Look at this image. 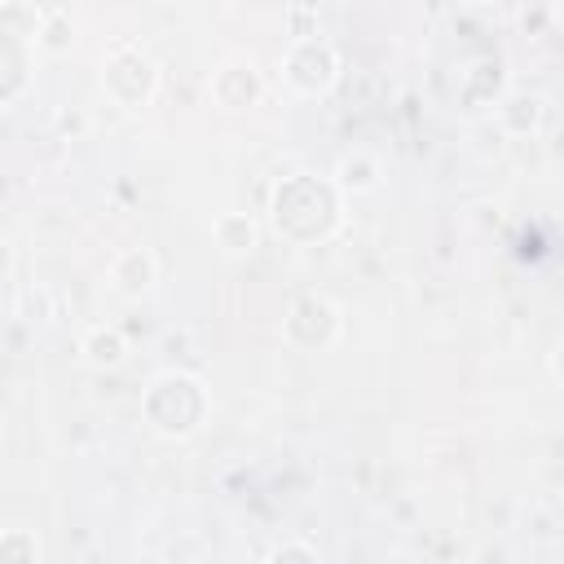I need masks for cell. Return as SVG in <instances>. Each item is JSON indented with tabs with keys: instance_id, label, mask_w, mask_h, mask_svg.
Returning <instances> with one entry per match:
<instances>
[{
	"instance_id": "obj_7",
	"label": "cell",
	"mask_w": 564,
	"mask_h": 564,
	"mask_svg": "<svg viewBox=\"0 0 564 564\" xmlns=\"http://www.w3.org/2000/svg\"><path fill=\"white\" fill-rule=\"evenodd\" d=\"M106 282H110V291H119L128 300H141L159 282V256L150 247H123V251H115V260L106 269Z\"/></svg>"
},
{
	"instance_id": "obj_11",
	"label": "cell",
	"mask_w": 564,
	"mask_h": 564,
	"mask_svg": "<svg viewBox=\"0 0 564 564\" xmlns=\"http://www.w3.org/2000/svg\"><path fill=\"white\" fill-rule=\"evenodd\" d=\"M79 352H84V361H88L93 370H119V366L128 361L132 344H128L123 326H110V322H101V326H93V330L84 335Z\"/></svg>"
},
{
	"instance_id": "obj_2",
	"label": "cell",
	"mask_w": 564,
	"mask_h": 564,
	"mask_svg": "<svg viewBox=\"0 0 564 564\" xmlns=\"http://www.w3.org/2000/svg\"><path fill=\"white\" fill-rule=\"evenodd\" d=\"M212 414V392L194 370H163L141 392V419L167 441L194 436Z\"/></svg>"
},
{
	"instance_id": "obj_6",
	"label": "cell",
	"mask_w": 564,
	"mask_h": 564,
	"mask_svg": "<svg viewBox=\"0 0 564 564\" xmlns=\"http://www.w3.org/2000/svg\"><path fill=\"white\" fill-rule=\"evenodd\" d=\"M207 93H212V101L220 110H247V106H256L264 97V75H260V66L251 57H229V62H220L212 70Z\"/></svg>"
},
{
	"instance_id": "obj_5",
	"label": "cell",
	"mask_w": 564,
	"mask_h": 564,
	"mask_svg": "<svg viewBox=\"0 0 564 564\" xmlns=\"http://www.w3.org/2000/svg\"><path fill=\"white\" fill-rule=\"evenodd\" d=\"M344 335V313L335 300L308 291V295H295L291 308L282 313V339L295 348V352H326L335 348Z\"/></svg>"
},
{
	"instance_id": "obj_18",
	"label": "cell",
	"mask_w": 564,
	"mask_h": 564,
	"mask_svg": "<svg viewBox=\"0 0 564 564\" xmlns=\"http://www.w3.org/2000/svg\"><path fill=\"white\" fill-rule=\"evenodd\" d=\"M26 304L35 308V322H53V291H48V286H35V291L26 295Z\"/></svg>"
},
{
	"instance_id": "obj_12",
	"label": "cell",
	"mask_w": 564,
	"mask_h": 564,
	"mask_svg": "<svg viewBox=\"0 0 564 564\" xmlns=\"http://www.w3.org/2000/svg\"><path fill=\"white\" fill-rule=\"evenodd\" d=\"M212 238L225 256H251L260 247V220L251 212H220L212 220Z\"/></svg>"
},
{
	"instance_id": "obj_16",
	"label": "cell",
	"mask_w": 564,
	"mask_h": 564,
	"mask_svg": "<svg viewBox=\"0 0 564 564\" xmlns=\"http://www.w3.org/2000/svg\"><path fill=\"white\" fill-rule=\"evenodd\" d=\"M264 564H322V560H317V551H313L308 542L286 538V542H278V546L264 555Z\"/></svg>"
},
{
	"instance_id": "obj_10",
	"label": "cell",
	"mask_w": 564,
	"mask_h": 564,
	"mask_svg": "<svg viewBox=\"0 0 564 564\" xmlns=\"http://www.w3.org/2000/svg\"><path fill=\"white\" fill-rule=\"evenodd\" d=\"M494 110H498V128L507 137H538V128L546 119V101L538 93H507Z\"/></svg>"
},
{
	"instance_id": "obj_14",
	"label": "cell",
	"mask_w": 564,
	"mask_h": 564,
	"mask_svg": "<svg viewBox=\"0 0 564 564\" xmlns=\"http://www.w3.org/2000/svg\"><path fill=\"white\" fill-rule=\"evenodd\" d=\"M70 44H75V18H70V9H44L40 31H35V48L62 57V53H70Z\"/></svg>"
},
{
	"instance_id": "obj_4",
	"label": "cell",
	"mask_w": 564,
	"mask_h": 564,
	"mask_svg": "<svg viewBox=\"0 0 564 564\" xmlns=\"http://www.w3.org/2000/svg\"><path fill=\"white\" fill-rule=\"evenodd\" d=\"M101 93L123 106V110H141L154 101L159 93V66L145 48L137 44H115L106 57H101Z\"/></svg>"
},
{
	"instance_id": "obj_3",
	"label": "cell",
	"mask_w": 564,
	"mask_h": 564,
	"mask_svg": "<svg viewBox=\"0 0 564 564\" xmlns=\"http://www.w3.org/2000/svg\"><path fill=\"white\" fill-rule=\"evenodd\" d=\"M339 48L326 35H304L282 48V84L295 97H326L339 84Z\"/></svg>"
},
{
	"instance_id": "obj_13",
	"label": "cell",
	"mask_w": 564,
	"mask_h": 564,
	"mask_svg": "<svg viewBox=\"0 0 564 564\" xmlns=\"http://www.w3.org/2000/svg\"><path fill=\"white\" fill-rule=\"evenodd\" d=\"M31 84V70H26V48L18 44V35L4 40V53H0V101L13 106Z\"/></svg>"
},
{
	"instance_id": "obj_9",
	"label": "cell",
	"mask_w": 564,
	"mask_h": 564,
	"mask_svg": "<svg viewBox=\"0 0 564 564\" xmlns=\"http://www.w3.org/2000/svg\"><path fill=\"white\" fill-rule=\"evenodd\" d=\"M458 97H463L467 106H498V101L507 97V70H502V62H498V57L471 62V66L463 70V79H458Z\"/></svg>"
},
{
	"instance_id": "obj_17",
	"label": "cell",
	"mask_w": 564,
	"mask_h": 564,
	"mask_svg": "<svg viewBox=\"0 0 564 564\" xmlns=\"http://www.w3.org/2000/svg\"><path fill=\"white\" fill-rule=\"evenodd\" d=\"M57 132L70 137V141H79V137L88 132V119H84L79 110H62V115H57Z\"/></svg>"
},
{
	"instance_id": "obj_19",
	"label": "cell",
	"mask_w": 564,
	"mask_h": 564,
	"mask_svg": "<svg viewBox=\"0 0 564 564\" xmlns=\"http://www.w3.org/2000/svg\"><path fill=\"white\" fill-rule=\"evenodd\" d=\"M546 366H551V375H555V379L564 383V339H560V344L551 348V361H546Z\"/></svg>"
},
{
	"instance_id": "obj_15",
	"label": "cell",
	"mask_w": 564,
	"mask_h": 564,
	"mask_svg": "<svg viewBox=\"0 0 564 564\" xmlns=\"http://www.w3.org/2000/svg\"><path fill=\"white\" fill-rule=\"evenodd\" d=\"M0 564H40V538L35 529H4L0 533Z\"/></svg>"
},
{
	"instance_id": "obj_1",
	"label": "cell",
	"mask_w": 564,
	"mask_h": 564,
	"mask_svg": "<svg viewBox=\"0 0 564 564\" xmlns=\"http://www.w3.org/2000/svg\"><path fill=\"white\" fill-rule=\"evenodd\" d=\"M339 203L344 194L335 189V181H322L313 172H291L269 194V225L278 229V238L313 247L339 229Z\"/></svg>"
},
{
	"instance_id": "obj_8",
	"label": "cell",
	"mask_w": 564,
	"mask_h": 564,
	"mask_svg": "<svg viewBox=\"0 0 564 564\" xmlns=\"http://www.w3.org/2000/svg\"><path fill=\"white\" fill-rule=\"evenodd\" d=\"M335 189L344 198H361V194H375L383 185V163L370 154V150H344L335 159V172H330Z\"/></svg>"
}]
</instances>
